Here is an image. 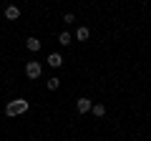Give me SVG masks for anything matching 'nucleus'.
Returning <instances> with one entry per match:
<instances>
[{
    "instance_id": "10",
    "label": "nucleus",
    "mask_w": 151,
    "mask_h": 141,
    "mask_svg": "<svg viewBox=\"0 0 151 141\" xmlns=\"http://www.w3.org/2000/svg\"><path fill=\"white\" fill-rule=\"evenodd\" d=\"M45 86H48L50 91H55V88L60 86V78H55V76H53V78H48V83H45Z\"/></svg>"
},
{
    "instance_id": "9",
    "label": "nucleus",
    "mask_w": 151,
    "mask_h": 141,
    "mask_svg": "<svg viewBox=\"0 0 151 141\" xmlns=\"http://www.w3.org/2000/svg\"><path fill=\"white\" fill-rule=\"evenodd\" d=\"M58 43H60V45H68V43H70V33H68V30H63V33L58 35Z\"/></svg>"
},
{
    "instance_id": "3",
    "label": "nucleus",
    "mask_w": 151,
    "mask_h": 141,
    "mask_svg": "<svg viewBox=\"0 0 151 141\" xmlns=\"http://www.w3.org/2000/svg\"><path fill=\"white\" fill-rule=\"evenodd\" d=\"M91 106H93V103L88 101V98H78V101H76V109H78V114H88V111H91Z\"/></svg>"
},
{
    "instance_id": "2",
    "label": "nucleus",
    "mask_w": 151,
    "mask_h": 141,
    "mask_svg": "<svg viewBox=\"0 0 151 141\" xmlns=\"http://www.w3.org/2000/svg\"><path fill=\"white\" fill-rule=\"evenodd\" d=\"M40 73H43V65L38 60H28L25 63V76L28 78H40Z\"/></svg>"
},
{
    "instance_id": "1",
    "label": "nucleus",
    "mask_w": 151,
    "mask_h": 141,
    "mask_svg": "<svg viewBox=\"0 0 151 141\" xmlns=\"http://www.w3.org/2000/svg\"><path fill=\"white\" fill-rule=\"evenodd\" d=\"M28 109H30V103H28L25 98H15V101H10V103H8L5 114H8V116H20V114H25Z\"/></svg>"
},
{
    "instance_id": "7",
    "label": "nucleus",
    "mask_w": 151,
    "mask_h": 141,
    "mask_svg": "<svg viewBox=\"0 0 151 141\" xmlns=\"http://www.w3.org/2000/svg\"><path fill=\"white\" fill-rule=\"evenodd\" d=\"M76 38H78V40H88V38H91V30H88L86 25L78 28V30H76Z\"/></svg>"
},
{
    "instance_id": "11",
    "label": "nucleus",
    "mask_w": 151,
    "mask_h": 141,
    "mask_svg": "<svg viewBox=\"0 0 151 141\" xmlns=\"http://www.w3.org/2000/svg\"><path fill=\"white\" fill-rule=\"evenodd\" d=\"M63 20H65V23H73V20H76V15H73V13H65Z\"/></svg>"
},
{
    "instance_id": "6",
    "label": "nucleus",
    "mask_w": 151,
    "mask_h": 141,
    "mask_svg": "<svg viewBox=\"0 0 151 141\" xmlns=\"http://www.w3.org/2000/svg\"><path fill=\"white\" fill-rule=\"evenodd\" d=\"M25 48L30 50V53H35V50H40V40H38V38H28L25 40Z\"/></svg>"
},
{
    "instance_id": "4",
    "label": "nucleus",
    "mask_w": 151,
    "mask_h": 141,
    "mask_svg": "<svg viewBox=\"0 0 151 141\" xmlns=\"http://www.w3.org/2000/svg\"><path fill=\"white\" fill-rule=\"evenodd\" d=\"M5 18H8V20H18V18H20V8L8 5V8H5Z\"/></svg>"
},
{
    "instance_id": "5",
    "label": "nucleus",
    "mask_w": 151,
    "mask_h": 141,
    "mask_svg": "<svg viewBox=\"0 0 151 141\" xmlns=\"http://www.w3.org/2000/svg\"><path fill=\"white\" fill-rule=\"evenodd\" d=\"M48 65L60 68V65H63V55H60V53H50V55H48Z\"/></svg>"
},
{
    "instance_id": "8",
    "label": "nucleus",
    "mask_w": 151,
    "mask_h": 141,
    "mask_svg": "<svg viewBox=\"0 0 151 141\" xmlns=\"http://www.w3.org/2000/svg\"><path fill=\"white\" fill-rule=\"evenodd\" d=\"M91 111H93V116H98V119H101V116L106 114V106H103V103H96V106H91Z\"/></svg>"
}]
</instances>
